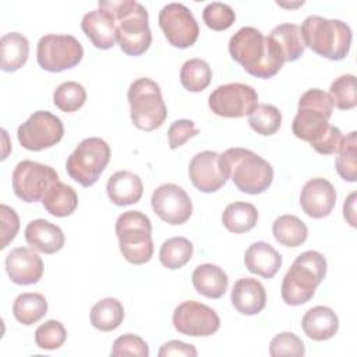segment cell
<instances>
[{
    "mask_svg": "<svg viewBox=\"0 0 357 357\" xmlns=\"http://www.w3.org/2000/svg\"><path fill=\"white\" fill-rule=\"evenodd\" d=\"M229 52L248 74L257 78H272L284 61L279 45L254 26L240 28L229 40Z\"/></svg>",
    "mask_w": 357,
    "mask_h": 357,
    "instance_id": "cell-1",
    "label": "cell"
},
{
    "mask_svg": "<svg viewBox=\"0 0 357 357\" xmlns=\"http://www.w3.org/2000/svg\"><path fill=\"white\" fill-rule=\"evenodd\" d=\"M99 8L109 11L117 28V43L128 56L144 54L152 43L146 8L134 0H102Z\"/></svg>",
    "mask_w": 357,
    "mask_h": 357,
    "instance_id": "cell-2",
    "label": "cell"
},
{
    "mask_svg": "<svg viewBox=\"0 0 357 357\" xmlns=\"http://www.w3.org/2000/svg\"><path fill=\"white\" fill-rule=\"evenodd\" d=\"M227 177L245 194L265 192L273 181V167L268 160L247 148H229L220 153Z\"/></svg>",
    "mask_w": 357,
    "mask_h": 357,
    "instance_id": "cell-3",
    "label": "cell"
},
{
    "mask_svg": "<svg viewBox=\"0 0 357 357\" xmlns=\"http://www.w3.org/2000/svg\"><path fill=\"white\" fill-rule=\"evenodd\" d=\"M326 275L325 257L314 250L301 252L291 264L282 280L280 294L287 305L308 303Z\"/></svg>",
    "mask_w": 357,
    "mask_h": 357,
    "instance_id": "cell-4",
    "label": "cell"
},
{
    "mask_svg": "<svg viewBox=\"0 0 357 357\" xmlns=\"http://www.w3.org/2000/svg\"><path fill=\"white\" fill-rule=\"evenodd\" d=\"M304 46L318 56L339 61L350 50L351 28L342 20H328L319 15H310L300 26Z\"/></svg>",
    "mask_w": 357,
    "mask_h": 357,
    "instance_id": "cell-5",
    "label": "cell"
},
{
    "mask_svg": "<svg viewBox=\"0 0 357 357\" xmlns=\"http://www.w3.org/2000/svg\"><path fill=\"white\" fill-rule=\"evenodd\" d=\"M333 106L326 92L318 88L305 91L297 106V113L291 123L293 134L310 145L315 144L329 128V119Z\"/></svg>",
    "mask_w": 357,
    "mask_h": 357,
    "instance_id": "cell-6",
    "label": "cell"
},
{
    "mask_svg": "<svg viewBox=\"0 0 357 357\" xmlns=\"http://www.w3.org/2000/svg\"><path fill=\"white\" fill-rule=\"evenodd\" d=\"M116 234L120 252L130 264L142 265L152 258V225L141 211L123 212L116 220Z\"/></svg>",
    "mask_w": 357,
    "mask_h": 357,
    "instance_id": "cell-7",
    "label": "cell"
},
{
    "mask_svg": "<svg viewBox=\"0 0 357 357\" xmlns=\"http://www.w3.org/2000/svg\"><path fill=\"white\" fill-rule=\"evenodd\" d=\"M130 117L134 126L142 131L159 128L166 117L167 109L162 98L160 86L151 78L142 77L131 82L127 92Z\"/></svg>",
    "mask_w": 357,
    "mask_h": 357,
    "instance_id": "cell-8",
    "label": "cell"
},
{
    "mask_svg": "<svg viewBox=\"0 0 357 357\" xmlns=\"http://www.w3.org/2000/svg\"><path fill=\"white\" fill-rule=\"evenodd\" d=\"M110 160V146L99 137L82 139L67 158V174L82 187L93 185Z\"/></svg>",
    "mask_w": 357,
    "mask_h": 357,
    "instance_id": "cell-9",
    "label": "cell"
},
{
    "mask_svg": "<svg viewBox=\"0 0 357 357\" xmlns=\"http://www.w3.org/2000/svg\"><path fill=\"white\" fill-rule=\"evenodd\" d=\"M82 56V45L73 35H45L36 47L38 64L50 73H60L78 66Z\"/></svg>",
    "mask_w": 357,
    "mask_h": 357,
    "instance_id": "cell-10",
    "label": "cell"
},
{
    "mask_svg": "<svg viewBox=\"0 0 357 357\" xmlns=\"http://www.w3.org/2000/svg\"><path fill=\"white\" fill-rule=\"evenodd\" d=\"M208 106L219 117H244L250 116L258 106V93L251 85L229 82L211 92Z\"/></svg>",
    "mask_w": 357,
    "mask_h": 357,
    "instance_id": "cell-11",
    "label": "cell"
},
{
    "mask_svg": "<svg viewBox=\"0 0 357 357\" xmlns=\"http://www.w3.org/2000/svg\"><path fill=\"white\" fill-rule=\"evenodd\" d=\"M63 135V121L47 110L33 112L17 130V138L21 146L35 152L54 146Z\"/></svg>",
    "mask_w": 357,
    "mask_h": 357,
    "instance_id": "cell-12",
    "label": "cell"
},
{
    "mask_svg": "<svg viewBox=\"0 0 357 357\" xmlns=\"http://www.w3.org/2000/svg\"><path fill=\"white\" fill-rule=\"evenodd\" d=\"M11 178L14 194L24 202H38L50 184L60 180L52 166L33 160L20 162L14 167Z\"/></svg>",
    "mask_w": 357,
    "mask_h": 357,
    "instance_id": "cell-13",
    "label": "cell"
},
{
    "mask_svg": "<svg viewBox=\"0 0 357 357\" xmlns=\"http://www.w3.org/2000/svg\"><path fill=\"white\" fill-rule=\"evenodd\" d=\"M159 26L167 42L178 49L192 46L199 35V26L190 8L181 3H169L159 13Z\"/></svg>",
    "mask_w": 357,
    "mask_h": 357,
    "instance_id": "cell-14",
    "label": "cell"
},
{
    "mask_svg": "<svg viewBox=\"0 0 357 357\" xmlns=\"http://www.w3.org/2000/svg\"><path fill=\"white\" fill-rule=\"evenodd\" d=\"M173 326L183 335L205 337L219 331L220 319L211 307L194 300H187L176 307L173 312Z\"/></svg>",
    "mask_w": 357,
    "mask_h": 357,
    "instance_id": "cell-15",
    "label": "cell"
},
{
    "mask_svg": "<svg viewBox=\"0 0 357 357\" xmlns=\"http://www.w3.org/2000/svg\"><path fill=\"white\" fill-rule=\"evenodd\" d=\"M153 212L169 225H183L192 215V202L188 194L177 184L156 187L151 198Z\"/></svg>",
    "mask_w": 357,
    "mask_h": 357,
    "instance_id": "cell-16",
    "label": "cell"
},
{
    "mask_svg": "<svg viewBox=\"0 0 357 357\" xmlns=\"http://www.w3.org/2000/svg\"><path fill=\"white\" fill-rule=\"evenodd\" d=\"M188 176L192 185L201 192H215L229 178L223 169L220 153L215 151H202L194 155L188 165Z\"/></svg>",
    "mask_w": 357,
    "mask_h": 357,
    "instance_id": "cell-17",
    "label": "cell"
},
{
    "mask_svg": "<svg viewBox=\"0 0 357 357\" xmlns=\"http://www.w3.org/2000/svg\"><path fill=\"white\" fill-rule=\"evenodd\" d=\"M43 261L33 248L17 247L6 257V271L10 280L20 286L38 283L43 276Z\"/></svg>",
    "mask_w": 357,
    "mask_h": 357,
    "instance_id": "cell-18",
    "label": "cell"
},
{
    "mask_svg": "<svg viewBox=\"0 0 357 357\" xmlns=\"http://www.w3.org/2000/svg\"><path fill=\"white\" fill-rule=\"evenodd\" d=\"M336 204V191L324 177L308 180L300 192L301 209L312 219L326 218Z\"/></svg>",
    "mask_w": 357,
    "mask_h": 357,
    "instance_id": "cell-19",
    "label": "cell"
},
{
    "mask_svg": "<svg viewBox=\"0 0 357 357\" xmlns=\"http://www.w3.org/2000/svg\"><path fill=\"white\" fill-rule=\"evenodd\" d=\"M81 29L96 49H112L117 42L116 21L113 15L103 8L84 14L81 20Z\"/></svg>",
    "mask_w": 357,
    "mask_h": 357,
    "instance_id": "cell-20",
    "label": "cell"
},
{
    "mask_svg": "<svg viewBox=\"0 0 357 357\" xmlns=\"http://www.w3.org/2000/svg\"><path fill=\"white\" fill-rule=\"evenodd\" d=\"M230 301L240 314L257 315L265 308L266 290L259 280L254 278H241L231 289Z\"/></svg>",
    "mask_w": 357,
    "mask_h": 357,
    "instance_id": "cell-21",
    "label": "cell"
},
{
    "mask_svg": "<svg viewBox=\"0 0 357 357\" xmlns=\"http://www.w3.org/2000/svg\"><path fill=\"white\" fill-rule=\"evenodd\" d=\"M25 240L36 251L43 254L59 252L66 243L63 230L49 220L35 219L31 220L25 227Z\"/></svg>",
    "mask_w": 357,
    "mask_h": 357,
    "instance_id": "cell-22",
    "label": "cell"
},
{
    "mask_svg": "<svg viewBox=\"0 0 357 357\" xmlns=\"http://www.w3.org/2000/svg\"><path fill=\"white\" fill-rule=\"evenodd\" d=\"M106 192L114 205H131L141 199L144 184L135 173L130 170H119L109 177L106 183Z\"/></svg>",
    "mask_w": 357,
    "mask_h": 357,
    "instance_id": "cell-23",
    "label": "cell"
},
{
    "mask_svg": "<svg viewBox=\"0 0 357 357\" xmlns=\"http://www.w3.org/2000/svg\"><path fill=\"white\" fill-rule=\"evenodd\" d=\"M244 265L251 273L271 279L282 266V255L271 244L257 241L245 250Z\"/></svg>",
    "mask_w": 357,
    "mask_h": 357,
    "instance_id": "cell-24",
    "label": "cell"
},
{
    "mask_svg": "<svg viewBox=\"0 0 357 357\" xmlns=\"http://www.w3.org/2000/svg\"><path fill=\"white\" fill-rule=\"evenodd\" d=\"M301 328L312 340H328L337 333L339 318L332 308L326 305H315L304 314Z\"/></svg>",
    "mask_w": 357,
    "mask_h": 357,
    "instance_id": "cell-25",
    "label": "cell"
},
{
    "mask_svg": "<svg viewBox=\"0 0 357 357\" xmlns=\"http://www.w3.org/2000/svg\"><path fill=\"white\" fill-rule=\"evenodd\" d=\"M191 280L201 296L213 300L223 297L229 286L227 273L215 264L198 265L192 272Z\"/></svg>",
    "mask_w": 357,
    "mask_h": 357,
    "instance_id": "cell-26",
    "label": "cell"
},
{
    "mask_svg": "<svg viewBox=\"0 0 357 357\" xmlns=\"http://www.w3.org/2000/svg\"><path fill=\"white\" fill-rule=\"evenodd\" d=\"M42 205L50 215L56 218H66L77 209L78 195L71 185L57 180L46 190L42 198Z\"/></svg>",
    "mask_w": 357,
    "mask_h": 357,
    "instance_id": "cell-27",
    "label": "cell"
},
{
    "mask_svg": "<svg viewBox=\"0 0 357 357\" xmlns=\"http://www.w3.org/2000/svg\"><path fill=\"white\" fill-rule=\"evenodd\" d=\"M1 70L13 73L20 70L28 60L29 42L18 32H8L0 39Z\"/></svg>",
    "mask_w": 357,
    "mask_h": 357,
    "instance_id": "cell-28",
    "label": "cell"
},
{
    "mask_svg": "<svg viewBox=\"0 0 357 357\" xmlns=\"http://www.w3.org/2000/svg\"><path fill=\"white\" fill-rule=\"evenodd\" d=\"M258 222V211L250 202H231L222 213L223 226L236 234L247 233L255 227Z\"/></svg>",
    "mask_w": 357,
    "mask_h": 357,
    "instance_id": "cell-29",
    "label": "cell"
},
{
    "mask_svg": "<svg viewBox=\"0 0 357 357\" xmlns=\"http://www.w3.org/2000/svg\"><path fill=\"white\" fill-rule=\"evenodd\" d=\"M91 324L95 329L102 332H110L117 329L124 319L123 304L113 297L99 300L89 314Z\"/></svg>",
    "mask_w": 357,
    "mask_h": 357,
    "instance_id": "cell-30",
    "label": "cell"
},
{
    "mask_svg": "<svg viewBox=\"0 0 357 357\" xmlns=\"http://www.w3.org/2000/svg\"><path fill=\"white\" fill-rule=\"evenodd\" d=\"M275 240L284 247H298L308 237L305 223L296 215H282L275 219L272 225Z\"/></svg>",
    "mask_w": 357,
    "mask_h": 357,
    "instance_id": "cell-31",
    "label": "cell"
},
{
    "mask_svg": "<svg viewBox=\"0 0 357 357\" xmlns=\"http://www.w3.org/2000/svg\"><path fill=\"white\" fill-rule=\"evenodd\" d=\"M269 36L279 45L284 56V61H296L303 56L305 46L301 29L297 24H280L271 31Z\"/></svg>",
    "mask_w": 357,
    "mask_h": 357,
    "instance_id": "cell-32",
    "label": "cell"
},
{
    "mask_svg": "<svg viewBox=\"0 0 357 357\" xmlns=\"http://www.w3.org/2000/svg\"><path fill=\"white\" fill-rule=\"evenodd\" d=\"M47 312V301L40 293H21L13 304V314L15 319L29 326L40 321Z\"/></svg>",
    "mask_w": 357,
    "mask_h": 357,
    "instance_id": "cell-33",
    "label": "cell"
},
{
    "mask_svg": "<svg viewBox=\"0 0 357 357\" xmlns=\"http://www.w3.org/2000/svg\"><path fill=\"white\" fill-rule=\"evenodd\" d=\"M194 247L185 237L176 236L163 241L159 250L160 264L167 269H180L192 258Z\"/></svg>",
    "mask_w": 357,
    "mask_h": 357,
    "instance_id": "cell-34",
    "label": "cell"
},
{
    "mask_svg": "<svg viewBox=\"0 0 357 357\" xmlns=\"http://www.w3.org/2000/svg\"><path fill=\"white\" fill-rule=\"evenodd\" d=\"M212 81L209 64L198 57L187 60L180 68V82L190 92L204 91Z\"/></svg>",
    "mask_w": 357,
    "mask_h": 357,
    "instance_id": "cell-35",
    "label": "cell"
},
{
    "mask_svg": "<svg viewBox=\"0 0 357 357\" xmlns=\"http://www.w3.org/2000/svg\"><path fill=\"white\" fill-rule=\"evenodd\" d=\"M357 132H349L342 142V146L337 152L335 160V167L337 174L349 183L357 181Z\"/></svg>",
    "mask_w": 357,
    "mask_h": 357,
    "instance_id": "cell-36",
    "label": "cell"
},
{
    "mask_svg": "<svg viewBox=\"0 0 357 357\" xmlns=\"http://www.w3.org/2000/svg\"><path fill=\"white\" fill-rule=\"evenodd\" d=\"M329 100L332 106L340 110H350L357 106L356 77L353 74H343L337 77L329 86Z\"/></svg>",
    "mask_w": 357,
    "mask_h": 357,
    "instance_id": "cell-37",
    "label": "cell"
},
{
    "mask_svg": "<svg viewBox=\"0 0 357 357\" xmlns=\"http://www.w3.org/2000/svg\"><path fill=\"white\" fill-rule=\"evenodd\" d=\"M86 102L85 88L75 81L60 84L53 92V103L64 113H73L81 109Z\"/></svg>",
    "mask_w": 357,
    "mask_h": 357,
    "instance_id": "cell-38",
    "label": "cell"
},
{
    "mask_svg": "<svg viewBox=\"0 0 357 357\" xmlns=\"http://www.w3.org/2000/svg\"><path fill=\"white\" fill-rule=\"evenodd\" d=\"M250 127L259 135H273L282 126V113L279 109L269 103H261L248 116Z\"/></svg>",
    "mask_w": 357,
    "mask_h": 357,
    "instance_id": "cell-39",
    "label": "cell"
},
{
    "mask_svg": "<svg viewBox=\"0 0 357 357\" xmlns=\"http://www.w3.org/2000/svg\"><path fill=\"white\" fill-rule=\"evenodd\" d=\"M67 339V331L60 321L49 319L39 325L35 331V343L39 349L56 350L60 349Z\"/></svg>",
    "mask_w": 357,
    "mask_h": 357,
    "instance_id": "cell-40",
    "label": "cell"
},
{
    "mask_svg": "<svg viewBox=\"0 0 357 357\" xmlns=\"http://www.w3.org/2000/svg\"><path fill=\"white\" fill-rule=\"evenodd\" d=\"M202 20L208 28L213 31H225L234 24L236 14L229 4L212 1L205 6L202 11Z\"/></svg>",
    "mask_w": 357,
    "mask_h": 357,
    "instance_id": "cell-41",
    "label": "cell"
},
{
    "mask_svg": "<svg viewBox=\"0 0 357 357\" xmlns=\"http://www.w3.org/2000/svg\"><path fill=\"white\" fill-rule=\"evenodd\" d=\"M305 353V347L303 340L291 333V332H282L276 335L269 344V354L272 357L279 356H297L301 357Z\"/></svg>",
    "mask_w": 357,
    "mask_h": 357,
    "instance_id": "cell-42",
    "label": "cell"
},
{
    "mask_svg": "<svg viewBox=\"0 0 357 357\" xmlns=\"http://www.w3.org/2000/svg\"><path fill=\"white\" fill-rule=\"evenodd\" d=\"M112 356H137V357H148L149 356V347L148 343L134 335V333H126L119 336L113 342V347L110 351Z\"/></svg>",
    "mask_w": 357,
    "mask_h": 357,
    "instance_id": "cell-43",
    "label": "cell"
},
{
    "mask_svg": "<svg viewBox=\"0 0 357 357\" xmlns=\"http://www.w3.org/2000/svg\"><path fill=\"white\" fill-rule=\"evenodd\" d=\"M199 134V130L195 127L194 121L181 119L172 123V126L167 128V139L170 149H177L181 145H184L190 138L197 137Z\"/></svg>",
    "mask_w": 357,
    "mask_h": 357,
    "instance_id": "cell-44",
    "label": "cell"
},
{
    "mask_svg": "<svg viewBox=\"0 0 357 357\" xmlns=\"http://www.w3.org/2000/svg\"><path fill=\"white\" fill-rule=\"evenodd\" d=\"M0 218H1V245L0 248L4 250L17 236L20 230V218L17 212L7 206L6 204H1L0 206Z\"/></svg>",
    "mask_w": 357,
    "mask_h": 357,
    "instance_id": "cell-45",
    "label": "cell"
},
{
    "mask_svg": "<svg viewBox=\"0 0 357 357\" xmlns=\"http://www.w3.org/2000/svg\"><path fill=\"white\" fill-rule=\"evenodd\" d=\"M343 138H344V135L342 134V131L337 127L329 126L328 131L322 135V138L319 141H317L315 144H312L311 146L321 155H333V153L339 152Z\"/></svg>",
    "mask_w": 357,
    "mask_h": 357,
    "instance_id": "cell-46",
    "label": "cell"
},
{
    "mask_svg": "<svg viewBox=\"0 0 357 357\" xmlns=\"http://www.w3.org/2000/svg\"><path fill=\"white\" fill-rule=\"evenodd\" d=\"M158 354H159V357H169V356L195 357L198 353L192 344H188V343H184L180 340H169L160 347Z\"/></svg>",
    "mask_w": 357,
    "mask_h": 357,
    "instance_id": "cell-47",
    "label": "cell"
},
{
    "mask_svg": "<svg viewBox=\"0 0 357 357\" xmlns=\"http://www.w3.org/2000/svg\"><path fill=\"white\" fill-rule=\"evenodd\" d=\"M356 192H351L343 204V216L350 223L351 227H356Z\"/></svg>",
    "mask_w": 357,
    "mask_h": 357,
    "instance_id": "cell-48",
    "label": "cell"
}]
</instances>
